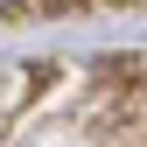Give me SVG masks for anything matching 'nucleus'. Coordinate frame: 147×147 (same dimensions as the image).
<instances>
[{
  "label": "nucleus",
  "instance_id": "f257e3e1",
  "mask_svg": "<svg viewBox=\"0 0 147 147\" xmlns=\"http://www.w3.org/2000/svg\"><path fill=\"white\" fill-rule=\"evenodd\" d=\"M21 7H28V0H0V21H7V14H21Z\"/></svg>",
  "mask_w": 147,
  "mask_h": 147
}]
</instances>
